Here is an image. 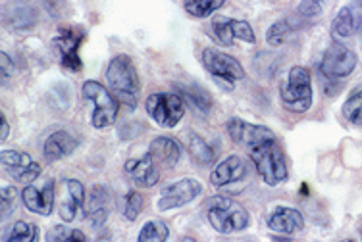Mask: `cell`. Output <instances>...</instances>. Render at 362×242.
I'll use <instances>...</instances> for the list:
<instances>
[{
	"mask_svg": "<svg viewBox=\"0 0 362 242\" xmlns=\"http://www.w3.org/2000/svg\"><path fill=\"white\" fill-rule=\"evenodd\" d=\"M148 154L162 167H175L181 159V146L172 137H156L148 146Z\"/></svg>",
	"mask_w": 362,
	"mask_h": 242,
	"instance_id": "ffe728a7",
	"label": "cell"
},
{
	"mask_svg": "<svg viewBox=\"0 0 362 242\" xmlns=\"http://www.w3.org/2000/svg\"><path fill=\"white\" fill-rule=\"evenodd\" d=\"M201 181L193 179V177H185V179H180L172 183V185H168L162 190L156 207H158V212H172L175 207L187 206L189 202H193L197 196H201Z\"/></svg>",
	"mask_w": 362,
	"mask_h": 242,
	"instance_id": "30bf717a",
	"label": "cell"
},
{
	"mask_svg": "<svg viewBox=\"0 0 362 242\" xmlns=\"http://www.w3.org/2000/svg\"><path fill=\"white\" fill-rule=\"evenodd\" d=\"M212 31H214V37L222 42L223 47H231L237 39L243 42H249V44L257 42V35L252 31L251 23L245 20H233V18H226V16H216L212 20Z\"/></svg>",
	"mask_w": 362,
	"mask_h": 242,
	"instance_id": "8fae6325",
	"label": "cell"
},
{
	"mask_svg": "<svg viewBox=\"0 0 362 242\" xmlns=\"http://www.w3.org/2000/svg\"><path fill=\"white\" fill-rule=\"evenodd\" d=\"M106 81L108 89L119 104L127 106L129 110H135L139 104L141 83L135 63L127 54L114 56L106 68Z\"/></svg>",
	"mask_w": 362,
	"mask_h": 242,
	"instance_id": "6da1fadb",
	"label": "cell"
},
{
	"mask_svg": "<svg viewBox=\"0 0 362 242\" xmlns=\"http://www.w3.org/2000/svg\"><path fill=\"white\" fill-rule=\"evenodd\" d=\"M0 60H2V83H6L8 77L12 75V71H14V63H12V60H10V56L6 52L0 54Z\"/></svg>",
	"mask_w": 362,
	"mask_h": 242,
	"instance_id": "e575fe53",
	"label": "cell"
},
{
	"mask_svg": "<svg viewBox=\"0 0 362 242\" xmlns=\"http://www.w3.org/2000/svg\"><path fill=\"white\" fill-rule=\"evenodd\" d=\"M110 207L112 194L110 190H108V187H105V185H95V187L90 188L87 200H85L83 214L85 217H87V222H89L93 227H100V225H105V222L108 219Z\"/></svg>",
	"mask_w": 362,
	"mask_h": 242,
	"instance_id": "9a60e30c",
	"label": "cell"
},
{
	"mask_svg": "<svg viewBox=\"0 0 362 242\" xmlns=\"http://www.w3.org/2000/svg\"><path fill=\"white\" fill-rule=\"evenodd\" d=\"M356 54L351 49H347L343 42L334 41L327 50L324 52V58L320 62L322 75L337 81V79H345L349 77L356 68Z\"/></svg>",
	"mask_w": 362,
	"mask_h": 242,
	"instance_id": "ba28073f",
	"label": "cell"
},
{
	"mask_svg": "<svg viewBox=\"0 0 362 242\" xmlns=\"http://www.w3.org/2000/svg\"><path fill=\"white\" fill-rule=\"evenodd\" d=\"M8 137H10V125H8L6 121V116L2 114V116H0V140L6 143Z\"/></svg>",
	"mask_w": 362,
	"mask_h": 242,
	"instance_id": "d590c367",
	"label": "cell"
},
{
	"mask_svg": "<svg viewBox=\"0 0 362 242\" xmlns=\"http://www.w3.org/2000/svg\"><path fill=\"white\" fill-rule=\"evenodd\" d=\"M343 116L349 123L362 125V83L349 92L347 100L343 104Z\"/></svg>",
	"mask_w": 362,
	"mask_h": 242,
	"instance_id": "4316f807",
	"label": "cell"
},
{
	"mask_svg": "<svg viewBox=\"0 0 362 242\" xmlns=\"http://www.w3.org/2000/svg\"><path fill=\"white\" fill-rule=\"evenodd\" d=\"M206 219L220 235H235L249 227L251 217L239 202L230 196H210L206 204Z\"/></svg>",
	"mask_w": 362,
	"mask_h": 242,
	"instance_id": "7a4b0ae2",
	"label": "cell"
},
{
	"mask_svg": "<svg viewBox=\"0 0 362 242\" xmlns=\"http://www.w3.org/2000/svg\"><path fill=\"white\" fill-rule=\"evenodd\" d=\"M361 235H362V229H361Z\"/></svg>",
	"mask_w": 362,
	"mask_h": 242,
	"instance_id": "74e56055",
	"label": "cell"
},
{
	"mask_svg": "<svg viewBox=\"0 0 362 242\" xmlns=\"http://www.w3.org/2000/svg\"><path fill=\"white\" fill-rule=\"evenodd\" d=\"M170 236V231H168L166 223L162 222H146L143 227H141L139 235H137V241L139 242H164L168 241Z\"/></svg>",
	"mask_w": 362,
	"mask_h": 242,
	"instance_id": "f1b7e54d",
	"label": "cell"
},
{
	"mask_svg": "<svg viewBox=\"0 0 362 242\" xmlns=\"http://www.w3.org/2000/svg\"><path fill=\"white\" fill-rule=\"evenodd\" d=\"M226 4V0H183V8L189 16L204 20Z\"/></svg>",
	"mask_w": 362,
	"mask_h": 242,
	"instance_id": "d4e9b609",
	"label": "cell"
},
{
	"mask_svg": "<svg viewBox=\"0 0 362 242\" xmlns=\"http://www.w3.org/2000/svg\"><path fill=\"white\" fill-rule=\"evenodd\" d=\"M83 97L85 100L93 102L90 123H93L95 129H108V127L116 123V118H118V98L114 97L105 85H100L95 79L85 81Z\"/></svg>",
	"mask_w": 362,
	"mask_h": 242,
	"instance_id": "5b68a950",
	"label": "cell"
},
{
	"mask_svg": "<svg viewBox=\"0 0 362 242\" xmlns=\"http://www.w3.org/2000/svg\"><path fill=\"white\" fill-rule=\"evenodd\" d=\"M143 206H145V198L141 196V193H137V190L127 193L126 204H124V215H126L127 222H135L143 212Z\"/></svg>",
	"mask_w": 362,
	"mask_h": 242,
	"instance_id": "d6a6232c",
	"label": "cell"
},
{
	"mask_svg": "<svg viewBox=\"0 0 362 242\" xmlns=\"http://www.w3.org/2000/svg\"><path fill=\"white\" fill-rule=\"evenodd\" d=\"M85 39V33L81 29L76 28H62L58 29V33L52 39V49L58 54V60L62 63L64 69L70 71H81L83 62L79 58V47Z\"/></svg>",
	"mask_w": 362,
	"mask_h": 242,
	"instance_id": "9c48e42d",
	"label": "cell"
},
{
	"mask_svg": "<svg viewBox=\"0 0 362 242\" xmlns=\"http://www.w3.org/2000/svg\"><path fill=\"white\" fill-rule=\"evenodd\" d=\"M181 98L183 102H187L191 108H195L199 114H206L210 110V98L206 92H202L199 87H183L181 89Z\"/></svg>",
	"mask_w": 362,
	"mask_h": 242,
	"instance_id": "4dcf8cb0",
	"label": "cell"
},
{
	"mask_svg": "<svg viewBox=\"0 0 362 242\" xmlns=\"http://www.w3.org/2000/svg\"><path fill=\"white\" fill-rule=\"evenodd\" d=\"M249 156L255 169L268 187H278L287 179V159L278 138H268L260 145L249 148Z\"/></svg>",
	"mask_w": 362,
	"mask_h": 242,
	"instance_id": "3957f363",
	"label": "cell"
},
{
	"mask_svg": "<svg viewBox=\"0 0 362 242\" xmlns=\"http://www.w3.org/2000/svg\"><path fill=\"white\" fill-rule=\"evenodd\" d=\"M126 173L132 177L135 185L145 188H153L158 181H160V171H158V164L154 162L151 154H145L141 158L127 159L124 166Z\"/></svg>",
	"mask_w": 362,
	"mask_h": 242,
	"instance_id": "2e32d148",
	"label": "cell"
},
{
	"mask_svg": "<svg viewBox=\"0 0 362 242\" xmlns=\"http://www.w3.org/2000/svg\"><path fill=\"white\" fill-rule=\"evenodd\" d=\"M77 145H79V140L71 133L54 131L45 140L42 152H45V158L49 159V162H58V159L70 156L77 148Z\"/></svg>",
	"mask_w": 362,
	"mask_h": 242,
	"instance_id": "44dd1931",
	"label": "cell"
},
{
	"mask_svg": "<svg viewBox=\"0 0 362 242\" xmlns=\"http://www.w3.org/2000/svg\"><path fill=\"white\" fill-rule=\"evenodd\" d=\"M268 229L279 235H297L305 229V217L295 207L279 206L268 217Z\"/></svg>",
	"mask_w": 362,
	"mask_h": 242,
	"instance_id": "e0dca14e",
	"label": "cell"
},
{
	"mask_svg": "<svg viewBox=\"0 0 362 242\" xmlns=\"http://www.w3.org/2000/svg\"><path fill=\"white\" fill-rule=\"evenodd\" d=\"M187 150L191 154V158L195 159L197 164H201V166H209V164H212L216 159V154L210 148L209 143L201 135H197V133H189Z\"/></svg>",
	"mask_w": 362,
	"mask_h": 242,
	"instance_id": "cb8c5ba5",
	"label": "cell"
},
{
	"mask_svg": "<svg viewBox=\"0 0 362 242\" xmlns=\"http://www.w3.org/2000/svg\"><path fill=\"white\" fill-rule=\"evenodd\" d=\"M226 129H228V135H230L231 140L235 145L245 146L247 150L252 148V146L260 145V143H264L268 138L276 137L272 133V129H268L264 125L249 123V121H245L241 118H231L226 125Z\"/></svg>",
	"mask_w": 362,
	"mask_h": 242,
	"instance_id": "5bb4252c",
	"label": "cell"
},
{
	"mask_svg": "<svg viewBox=\"0 0 362 242\" xmlns=\"http://www.w3.org/2000/svg\"><path fill=\"white\" fill-rule=\"evenodd\" d=\"M356 6L362 8V0H356Z\"/></svg>",
	"mask_w": 362,
	"mask_h": 242,
	"instance_id": "8d00e7d4",
	"label": "cell"
},
{
	"mask_svg": "<svg viewBox=\"0 0 362 242\" xmlns=\"http://www.w3.org/2000/svg\"><path fill=\"white\" fill-rule=\"evenodd\" d=\"M54 196H56V185L54 179H47L42 183L41 187H35L29 183L28 187L21 190V202L23 206L28 207L31 214L47 215L52 214V207H54Z\"/></svg>",
	"mask_w": 362,
	"mask_h": 242,
	"instance_id": "4fadbf2b",
	"label": "cell"
},
{
	"mask_svg": "<svg viewBox=\"0 0 362 242\" xmlns=\"http://www.w3.org/2000/svg\"><path fill=\"white\" fill-rule=\"evenodd\" d=\"M37 238V225L29 222H16L6 235V242H33Z\"/></svg>",
	"mask_w": 362,
	"mask_h": 242,
	"instance_id": "f546056e",
	"label": "cell"
},
{
	"mask_svg": "<svg viewBox=\"0 0 362 242\" xmlns=\"http://www.w3.org/2000/svg\"><path fill=\"white\" fill-rule=\"evenodd\" d=\"M313 97L310 71L303 66H293L279 89V98H281L284 108L293 114H307L313 108Z\"/></svg>",
	"mask_w": 362,
	"mask_h": 242,
	"instance_id": "277c9868",
	"label": "cell"
},
{
	"mask_svg": "<svg viewBox=\"0 0 362 242\" xmlns=\"http://www.w3.org/2000/svg\"><path fill=\"white\" fill-rule=\"evenodd\" d=\"M245 175H247V166H245L243 158L231 154V156L222 159V162L212 169V173H210V183H212L214 187H228V185H233V183L243 181Z\"/></svg>",
	"mask_w": 362,
	"mask_h": 242,
	"instance_id": "ac0fdd59",
	"label": "cell"
},
{
	"mask_svg": "<svg viewBox=\"0 0 362 242\" xmlns=\"http://www.w3.org/2000/svg\"><path fill=\"white\" fill-rule=\"evenodd\" d=\"M4 21H6L8 29H14V31L31 29L37 23L35 8L29 2H12L4 12Z\"/></svg>",
	"mask_w": 362,
	"mask_h": 242,
	"instance_id": "7402d4cb",
	"label": "cell"
},
{
	"mask_svg": "<svg viewBox=\"0 0 362 242\" xmlns=\"http://www.w3.org/2000/svg\"><path fill=\"white\" fill-rule=\"evenodd\" d=\"M295 23H293L291 18H284V20L274 21L270 25V29L266 31V42L270 47H281L284 42L289 39V35L295 31Z\"/></svg>",
	"mask_w": 362,
	"mask_h": 242,
	"instance_id": "484cf974",
	"label": "cell"
},
{
	"mask_svg": "<svg viewBox=\"0 0 362 242\" xmlns=\"http://www.w3.org/2000/svg\"><path fill=\"white\" fill-rule=\"evenodd\" d=\"M146 114L154 123L172 129L185 116V102L175 92H154L146 98Z\"/></svg>",
	"mask_w": 362,
	"mask_h": 242,
	"instance_id": "8992f818",
	"label": "cell"
},
{
	"mask_svg": "<svg viewBox=\"0 0 362 242\" xmlns=\"http://www.w3.org/2000/svg\"><path fill=\"white\" fill-rule=\"evenodd\" d=\"M16 198H18V193L14 187H2V219H6L8 215L14 212Z\"/></svg>",
	"mask_w": 362,
	"mask_h": 242,
	"instance_id": "836d02e7",
	"label": "cell"
},
{
	"mask_svg": "<svg viewBox=\"0 0 362 242\" xmlns=\"http://www.w3.org/2000/svg\"><path fill=\"white\" fill-rule=\"evenodd\" d=\"M47 242H66V241H87L85 233H81L79 229L64 227V225H54L47 233Z\"/></svg>",
	"mask_w": 362,
	"mask_h": 242,
	"instance_id": "1f68e13d",
	"label": "cell"
},
{
	"mask_svg": "<svg viewBox=\"0 0 362 242\" xmlns=\"http://www.w3.org/2000/svg\"><path fill=\"white\" fill-rule=\"evenodd\" d=\"M356 31V20L355 14H353V10L349 6L341 8L337 16L334 18V23H332V37H334V41L341 42L349 37H353Z\"/></svg>",
	"mask_w": 362,
	"mask_h": 242,
	"instance_id": "603a6c76",
	"label": "cell"
},
{
	"mask_svg": "<svg viewBox=\"0 0 362 242\" xmlns=\"http://www.w3.org/2000/svg\"><path fill=\"white\" fill-rule=\"evenodd\" d=\"M202 66L220 85H226L228 90L233 89L237 81L245 79V69L241 62L233 56L226 54L218 49L202 50Z\"/></svg>",
	"mask_w": 362,
	"mask_h": 242,
	"instance_id": "52a82bcc",
	"label": "cell"
},
{
	"mask_svg": "<svg viewBox=\"0 0 362 242\" xmlns=\"http://www.w3.org/2000/svg\"><path fill=\"white\" fill-rule=\"evenodd\" d=\"M4 171L18 183H33L41 175V166L31 159L28 152L20 150H2L0 154Z\"/></svg>",
	"mask_w": 362,
	"mask_h": 242,
	"instance_id": "7c38bea8",
	"label": "cell"
},
{
	"mask_svg": "<svg viewBox=\"0 0 362 242\" xmlns=\"http://www.w3.org/2000/svg\"><path fill=\"white\" fill-rule=\"evenodd\" d=\"M85 206V187L81 181L68 179L64 181V196L60 200L58 214L62 217V222L71 223L77 217V212L83 210Z\"/></svg>",
	"mask_w": 362,
	"mask_h": 242,
	"instance_id": "d6986e66",
	"label": "cell"
},
{
	"mask_svg": "<svg viewBox=\"0 0 362 242\" xmlns=\"http://www.w3.org/2000/svg\"><path fill=\"white\" fill-rule=\"evenodd\" d=\"M327 0H300L297 6V20L300 23H313L324 14Z\"/></svg>",
	"mask_w": 362,
	"mask_h": 242,
	"instance_id": "83f0119b",
	"label": "cell"
}]
</instances>
